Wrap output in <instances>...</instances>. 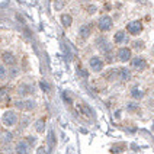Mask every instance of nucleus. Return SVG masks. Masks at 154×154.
I'll list each match as a JSON object with an SVG mask.
<instances>
[{"label":"nucleus","instance_id":"nucleus-18","mask_svg":"<svg viewBox=\"0 0 154 154\" xmlns=\"http://www.w3.org/2000/svg\"><path fill=\"white\" fill-rule=\"evenodd\" d=\"M131 97L132 99H143L144 97V92L141 90V89H138V87H134V89H131Z\"/></svg>","mask_w":154,"mask_h":154},{"label":"nucleus","instance_id":"nucleus-8","mask_svg":"<svg viewBox=\"0 0 154 154\" xmlns=\"http://www.w3.org/2000/svg\"><path fill=\"white\" fill-rule=\"evenodd\" d=\"M131 67L134 70H138V71H143V70H146L147 67V61L144 57H135V58H132V61H131Z\"/></svg>","mask_w":154,"mask_h":154},{"label":"nucleus","instance_id":"nucleus-27","mask_svg":"<svg viewBox=\"0 0 154 154\" xmlns=\"http://www.w3.org/2000/svg\"><path fill=\"white\" fill-rule=\"evenodd\" d=\"M138 109V105L137 103H128V111L129 112H134Z\"/></svg>","mask_w":154,"mask_h":154},{"label":"nucleus","instance_id":"nucleus-5","mask_svg":"<svg viewBox=\"0 0 154 154\" xmlns=\"http://www.w3.org/2000/svg\"><path fill=\"white\" fill-rule=\"evenodd\" d=\"M35 87L31 83H22V85L17 87V94L22 96V97H26L28 94H34Z\"/></svg>","mask_w":154,"mask_h":154},{"label":"nucleus","instance_id":"nucleus-4","mask_svg":"<svg viewBox=\"0 0 154 154\" xmlns=\"http://www.w3.org/2000/svg\"><path fill=\"white\" fill-rule=\"evenodd\" d=\"M89 66H90L92 71H94V73H100L103 70V67H105V61H103L100 57L93 55V57L89 60Z\"/></svg>","mask_w":154,"mask_h":154},{"label":"nucleus","instance_id":"nucleus-28","mask_svg":"<svg viewBox=\"0 0 154 154\" xmlns=\"http://www.w3.org/2000/svg\"><path fill=\"white\" fill-rule=\"evenodd\" d=\"M79 71H80V76L82 77H85V79H87V77H89V73H87V71H86V70H79Z\"/></svg>","mask_w":154,"mask_h":154},{"label":"nucleus","instance_id":"nucleus-3","mask_svg":"<svg viewBox=\"0 0 154 154\" xmlns=\"http://www.w3.org/2000/svg\"><path fill=\"white\" fill-rule=\"evenodd\" d=\"M112 26H113V20H112L111 16L105 15V16L99 17V20H97V28H99V31L108 32V31H111L112 29Z\"/></svg>","mask_w":154,"mask_h":154},{"label":"nucleus","instance_id":"nucleus-15","mask_svg":"<svg viewBox=\"0 0 154 154\" xmlns=\"http://www.w3.org/2000/svg\"><path fill=\"white\" fill-rule=\"evenodd\" d=\"M47 146H48V150L52 151L54 148H55V134H54V131H50L48 132V137H47Z\"/></svg>","mask_w":154,"mask_h":154},{"label":"nucleus","instance_id":"nucleus-17","mask_svg":"<svg viewBox=\"0 0 154 154\" xmlns=\"http://www.w3.org/2000/svg\"><path fill=\"white\" fill-rule=\"evenodd\" d=\"M35 131L38 134H42L44 131H45V119L44 118H39V119L35 122Z\"/></svg>","mask_w":154,"mask_h":154},{"label":"nucleus","instance_id":"nucleus-11","mask_svg":"<svg viewBox=\"0 0 154 154\" xmlns=\"http://www.w3.org/2000/svg\"><path fill=\"white\" fill-rule=\"evenodd\" d=\"M92 34V26L89 25V23H85V25L80 26V29H79V36L82 38V39H87L89 36Z\"/></svg>","mask_w":154,"mask_h":154},{"label":"nucleus","instance_id":"nucleus-31","mask_svg":"<svg viewBox=\"0 0 154 154\" xmlns=\"http://www.w3.org/2000/svg\"><path fill=\"white\" fill-rule=\"evenodd\" d=\"M153 51H154V47H153Z\"/></svg>","mask_w":154,"mask_h":154},{"label":"nucleus","instance_id":"nucleus-2","mask_svg":"<svg viewBox=\"0 0 154 154\" xmlns=\"http://www.w3.org/2000/svg\"><path fill=\"white\" fill-rule=\"evenodd\" d=\"M2 122L5 127H15L19 122V115L15 111H6L2 115Z\"/></svg>","mask_w":154,"mask_h":154},{"label":"nucleus","instance_id":"nucleus-7","mask_svg":"<svg viewBox=\"0 0 154 154\" xmlns=\"http://www.w3.org/2000/svg\"><path fill=\"white\" fill-rule=\"evenodd\" d=\"M96 45H97V48L102 52H111V50H112V45L109 44L106 36H99L96 39Z\"/></svg>","mask_w":154,"mask_h":154},{"label":"nucleus","instance_id":"nucleus-30","mask_svg":"<svg viewBox=\"0 0 154 154\" xmlns=\"http://www.w3.org/2000/svg\"><path fill=\"white\" fill-rule=\"evenodd\" d=\"M153 74H154V69H153Z\"/></svg>","mask_w":154,"mask_h":154},{"label":"nucleus","instance_id":"nucleus-13","mask_svg":"<svg viewBox=\"0 0 154 154\" xmlns=\"http://www.w3.org/2000/svg\"><path fill=\"white\" fill-rule=\"evenodd\" d=\"M113 41L116 44H125L128 41V36H127V32L125 31H118L115 36H113Z\"/></svg>","mask_w":154,"mask_h":154},{"label":"nucleus","instance_id":"nucleus-9","mask_svg":"<svg viewBox=\"0 0 154 154\" xmlns=\"http://www.w3.org/2000/svg\"><path fill=\"white\" fill-rule=\"evenodd\" d=\"M2 60L5 63V66H15L16 64V55L10 51H3L2 52Z\"/></svg>","mask_w":154,"mask_h":154},{"label":"nucleus","instance_id":"nucleus-23","mask_svg":"<svg viewBox=\"0 0 154 154\" xmlns=\"http://www.w3.org/2000/svg\"><path fill=\"white\" fill-rule=\"evenodd\" d=\"M8 74L10 76V79H15L16 76H19V69L15 67V66H12V70H10V73H8Z\"/></svg>","mask_w":154,"mask_h":154},{"label":"nucleus","instance_id":"nucleus-20","mask_svg":"<svg viewBox=\"0 0 154 154\" xmlns=\"http://www.w3.org/2000/svg\"><path fill=\"white\" fill-rule=\"evenodd\" d=\"M2 140H3V143H12V141H13V134L9 132V131H6V132L3 134Z\"/></svg>","mask_w":154,"mask_h":154},{"label":"nucleus","instance_id":"nucleus-16","mask_svg":"<svg viewBox=\"0 0 154 154\" xmlns=\"http://www.w3.org/2000/svg\"><path fill=\"white\" fill-rule=\"evenodd\" d=\"M61 23L66 26V28H70L71 23H73V16H71V15H67V13H63V15H61Z\"/></svg>","mask_w":154,"mask_h":154},{"label":"nucleus","instance_id":"nucleus-22","mask_svg":"<svg viewBox=\"0 0 154 154\" xmlns=\"http://www.w3.org/2000/svg\"><path fill=\"white\" fill-rule=\"evenodd\" d=\"M8 77V70L5 67V64H0V80H5Z\"/></svg>","mask_w":154,"mask_h":154},{"label":"nucleus","instance_id":"nucleus-29","mask_svg":"<svg viewBox=\"0 0 154 154\" xmlns=\"http://www.w3.org/2000/svg\"><path fill=\"white\" fill-rule=\"evenodd\" d=\"M87 10L90 12V15H93L94 12H96V6H89V8H87Z\"/></svg>","mask_w":154,"mask_h":154},{"label":"nucleus","instance_id":"nucleus-12","mask_svg":"<svg viewBox=\"0 0 154 154\" xmlns=\"http://www.w3.org/2000/svg\"><path fill=\"white\" fill-rule=\"evenodd\" d=\"M116 76H118V79L121 82H128L131 79V71L128 69H119L116 70Z\"/></svg>","mask_w":154,"mask_h":154},{"label":"nucleus","instance_id":"nucleus-26","mask_svg":"<svg viewBox=\"0 0 154 154\" xmlns=\"http://www.w3.org/2000/svg\"><path fill=\"white\" fill-rule=\"evenodd\" d=\"M39 86H41V89H42L44 92H50V86L47 85V82H39Z\"/></svg>","mask_w":154,"mask_h":154},{"label":"nucleus","instance_id":"nucleus-6","mask_svg":"<svg viewBox=\"0 0 154 154\" xmlns=\"http://www.w3.org/2000/svg\"><path fill=\"white\" fill-rule=\"evenodd\" d=\"M127 31L131 35H140L143 32V23L140 20H132L127 25Z\"/></svg>","mask_w":154,"mask_h":154},{"label":"nucleus","instance_id":"nucleus-19","mask_svg":"<svg viewBox=\"0 0 154 154\" xmlns=\"http://www.w3.org/2000/svg\"><path fill=\"white\" fill-rule=\"evenodd\" d=\"M144 47H146L144 41H140V39H137V41H132V48H134V50H137V51L144 50Z\"/></svg>","mask_w":154,"mask_h":154},{"label":"nucleus","instance_id":"nucleus-24","mask_svg":"<svg viewBox=\"0 0 154 154\" xmlns=\"http://www.w3.org/2000/svg\"><path fill=\"white\" fill-rule=\"evenodd\" d=\"M29 122H31V119H29V118H26V116H23V118H22V122H20V125H19L20 131L25 128L26 125H29Z\"/></svg>","mask_w":154,"mask_h":154},{"label":"nucleus","instance_id":"nucleus-21","mask_svg":"<svg viewBox=\"0 0 154 154\" xmlns=\"http://www.w3.org/2000/svg\"><path fill=\"white\" fill-rule=\"evenodd\" d=\"M64 6H66V0H55L54 2V9L55 10H61Z\"/></svg>","mask_w":154,"mask_h":154},{"label":"nucleus","instance_id":"nucleus-10","mask_svg":"<svg viewBox=\"0 0 154 154\" xmlns=\"http://www.w3.org/2000/svg\"><path fill=\"white\" fill-rule=\"evenodd\" d=\"M131 50H129L128 47H122L118 50V60L122 61V63H128L131 60Z\"/></svg>","mask_w":154,"mask_h":154},{"label":"nucleus","instance_id":"nucleus-14","mask_svg":"<svg viewBox=\"0 0 154 154\" xmlns=\"http://www.w3.org/2000/svg\"><path fill=\"white\" fill-rule=\"evenodd\" d=\"M29 144H28V141H19L16 143V146H15V151L16 153H28L29 151Z\"/></svg>","mask_w":154,"mask_h":154},{"label":"nucleus","instance_id":"nucleus-25","mask_svg":"<svg viewBox=\"0 0 154 154\" xmlns=\"http://www.w3.org/2000/svg\"><path fill=\"white\" fill-rule=\"evenodd\" d=\"M26 141H28L29 146H35V144H36V138H35L34 135H28V137H26Z\"/></svg>","mask_w":154,"mask_h":154},{"label":"nucleus","instance_id":"nucleus-1","mask_svg":"<svg viewBox=\"0 0 154 154\" xmlns=\"http://www.w3.org/2000/svg\"><path fill=\"white\" fill-rule=\"evenodd\" d=\"M15 106H16V109H20V111H25V112H31V111H35L36 109V106H38V103L36 100L34 99H20V100H16L15 102Z\"/></svg>","mask_w":154,"mask_h":154}]
</instances>
